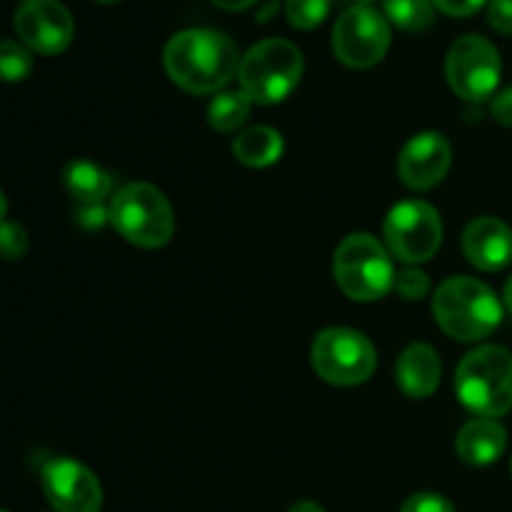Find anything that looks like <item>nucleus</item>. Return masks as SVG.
<instances>
[{
    "mask_svg": "<svg viewBox=\"0 0 512 512\" xmlns=\"http://www.w3.org/2000/svg\"><path fill=\"white\" fill-rule=\"evenodd\" d=\"M240 60L233 40L210 28H190L173 35L163 53L170 80L195 95L225 88L238 75Z\"/></svg>",
    "mask_w": 512,
    "mask_h": 512,
    "instance_id": "f257e3e1",
    "label": "nucleus"
},
{
    "mask_svg": "<svg viewBox=\"0 0 512 512\" xmlns=\"http://www.w3.org/2000/svg\"><path fill=\"white\" fill-rule=\"evenodd\" d=\"M433 315L450 338L475 343L498 330L503 323V305L485 283L468 275H455L435 290Z\"/></svg>",
    "mask_w": 512,
    "mask_h": 512,
    "instance_id": "f03ea898",
    "label": "nucleus"
},
{
    "mask_svg": "<svg viewBox=\"0 0 512 512\" xmlns=\"http://www.w3.org/2000/svg\"><path fill=\"white\" fill-rule=\"evenodd\" d=\"M458 400L478 418H500L512 408V355L500 345H483L455 370Z\"/></svg>",
    "mask_w": 512,
    "mask_h": 512,
    "instance_id": "7ed1b4c3",
    "label": "nucleus"
},
{
    "mask_svg": "<svg viewBox=\"0 0 512 512\" xmlns=\"http://www.w3.org/2000/svg\"><path fill=\"white\" fill-rule=\"evenodd\" d=\"M333 273L338 288L358 303H373L395 288L390 250L370 233H353L338 245Z\"/></svg>",
    "mask_w": 512,
    "mask_h": 512,
    "instance_id": "20e7f679",
    "label": "nucleus"
},
{
    "mask_svg": "<svg viewBox=\"0 0 512 512\" xmlns=\"http://www.w3.org/2000/svg\"><path fill=\"white\" fill-rule=\"evenodd\" d=\"M300 78H303V53L290 40H260L240 60V90H245L253 103H280L298 88Z\"/></svg>",
    "mask_w": 512,
    "mask_h": 512,
    "instance_id": "39448f33",
    "label": "nucleus"
},
{
    "mask_svg": "<svg viewBox=\"0 0 512 512\" xmlns=\"http://www.w3.org/2000/svg\"><path fill=\"white\" fill-rule=\"evenodd\" d=\"M110 223L128 243L140 248H163L175 230L168 198L150 183H130L110 200Z\"/></svg>",
    "mask_w": 512,
    "mask_h": 512,
    "instance_id": "423d86ee",
    "label": "nucleus"
},
{
    "mask_svg": "<svg viewBox=\"0 0 512 512\" xmlns=\"http://www.w3.org/2000/svg\"><path fill=\"white\" fill-rule=\"evenodd\" d=\"M313 368L325 383L353 388L375 373L378 353L363 333L350 328L320 330L313 343Z\"/></svg>",
    "mask_w": 512,
    "mask_h": 512,
    "instance_id": "0eeeda50",
    "label": "nucleus"
},
{
    "mask_svg": "<svg viewBox=\"0 0 512 512\" xmlns=\"http://www.w3.org/2000/svg\"><path fill=\"white\" fill-rule=\"evenodd\" d=\"M383 233L390 255L408 265L430 260L443 243L438 210L425 200H403L395 205L385 218Z\"/></svg>",
    "mask_w": 512,
    "mask_h": 512,
    "instance_id": "6e6552de",
    "label": "nucleus"
},
{
    "mask_svg": "<svg viewBox=\"0 0 512 512\" xmlns=\"http://www.w3.org/2000/svg\"><path fill=\"white\" fill-rule=\"evenodd\" d=\"M445 73H448V83L455 95L470 100V103H483L500 85L503 63L490 40L480 38V35H463L450 45Z\"/></svg>",
    "mask_w": 512,
    "mask_h": 512,
    "instance_id": "1a4fd4ad",
    "label": "nucleus"
},
{
    "mask_svg": "<svg viewBox=\"0 0 512 512\" xmlns=\"http://www.w3.org/2000/svg\"><path fill=\"white\" fill-rule=\"evenodd\" d=\"M390 48V25L370 5H353L333 28L335 58L355 70L378 65Z\"/></svg>",
    "mask_w": 512,
    "mask_h": 512,
    "instance_id": "9d476101",
    "label": "nucleus"
},
{
    "mask_svg": "<svg viewBox=\"0 0 512 512\" xmlns=\"http://www.w3.org/2000/svg\"><path fill=\"white\" fill-rule=\"evenodd\" d=\"M13 25L20 43L40 55L63 53L75 33L73 15L58 0H25Z\"/></svg>",
    "mask_w": 512,
    "mask_h": 512,
    "instance_id": "9b49d317",
    "label": "nucleus"
},
{
    "mask_svg": "<svg viewBox=\"0 0 512 512\" xmlns=\"http://www.w3.org/2000/svg\"><path fill=\"white\" fill-rule=\"evenodd\" d=\"M43 493L58 512H100L103 488L85 465L70 458H53L45 463Z\"/></svg>",
    "mask_w": 512,
    "mask_h": 512,
    "instance_id": "f8f14e48",
    "label": "nucleus"
},
{
    "mask_svg": "<svg viewBox=\"0 0 512 512\" xmlns=\"http://www.w3.org/2000/svg\"><path fill=\"white\" fill-rule=\"evenodd\" d=\"M453 150L445 135L418 133L405 143L398 158V175L410 190H430L448 175Z\"/></svg>",
    "mask_w": 512,
    "mask_h": 512,
    "instance_id": "ddd939ff",
    "label": "nucleus"
},
{
    "mask_svg": "<svg viewBox=\"0 0 512 512\" xmlns=\"http://www.w3.org/2000/svg\"><path fill=\"white\" fill-rule=\"evenodd\" d=\"M465 258L485 273H498L512 263V230L500 218L483 215L463 233Z\"/></svg>",
    "mask_w": 512,
    "mask_h": 512,
    "instance_id": "4468645a",
    "label": "nucleus"
},
{
    "mask_svg": "<svg viewBox=\"0 0 512 512\" xmlns=\"http://www.w3.org/2000/svg\"><path fill=\"white\" fill-rule=\"evenodd\" d=\"M395 378H398V388L408 398H430L438 390L440 378H443L440 355L425 343L410 345L395 365Z\"/></svg>",
    "mask_w": 512,
    "mask_h": 512,
    "instance_id": "2eb2a0df",
    "label": "nucleus"
},
{
    "mask_svg": "<svg viewBox=\"0 0 512 512\" xmlns=\"http://www.w3.org/2000/svg\"><path fill=\"white\" fill-rule=\"evenodd\" d=\"M505 445H508V433L495 418L470 420L460 428L458 440H455L460 460L475 468L493 465L505 453Z\"/></svg>",
    "mask_w": 512,
    "mask_h": 512,
    "instance_id": "dca6fc26",
    "label": "nucleus"
},
{
    "mask_svg": "<svg viewBox=\"0 0 512 512\" xmlns=\"http://www.w3.org/2000/svg\"><path fill=\"white\" fill-rule=\"evenodd\" d=\"M283 148V135L268 125H255V128L243 130L233 143L235 158L250 168H268V165L278 163Z\"/></svg>",
    "mask_w": 512,
    "mask_h": 512,
    "instance_id": "f3484780",
    "label": "nucleus"
},
{
    "mask_svg": "<svg viewBox=\"0 0 512 512\" xmlns=\"http://www.w3.org/2000/svg\"><path fill=\"white\" fill-rule=\"evenodd\" d=\"M63 183L80 205L103 203L110 195V188H113V178L90 160H73L65 168Z\"/></svg>",
    "mask_w": 512,
    "mask_h": 512,
    "instance_id": "a211bd4d",
    "label": "nucleus"
},
{
    "mask_svg": "<svg viewBox=\"0 0 512 512\" xmlns=\"http://www.w3.org/2000/svg\"><path fill=\"white\" fill-rule=\"evenodd\" d=\"M250 108H253V100L245 90L218 93L208 108L210 128L218 130V133H233L250 118Z\"/></svg>",
    "mask_w": 512,
    "mask_h": 512,
    "instance_id": "6ab92c4d",
    "label": "nucleus"
},
{
    "mask_svg": "<svg viewBox=\"0 0 512 512\" xmlns=\"http://www.w3.org/2000/svg\"><path fill=\"white\" fill-rule=\"evenodd\" d=\"M383 8L398 28L410 33L430 28L435 20V0H383Z\"/></svg>",
    "mask_w": 512,
    "mask_h": 512,
    "instance_id": "aec40b11",
    "label": "nucleus"
},
{
    "mask_svg": "<svg viewBox=\"0 0 512 512\" xmlns=\"http://www.w3.org/2000/svg\"><path fill=\"white\" fill-rule=\"evenodd\" d=\"M285 13L298 30H313L328 18L330 0H288Z\"/></svg>",
    "mask_w": 512,
    "mask_h": 512,
    "instance_id": "412c9836",
    "label": "nucleus"
},
{
    "mask_svg": "<svg viewBox=\"0 0 512 512\" xmlns=\"http://www.w3.org/2000/svg\"><path fill=\"white\" fill-rule=\"evenodd\" d=\"M0 70H3V78L8 83H18L25 80L33 70V58H30L28 48H23L15 40H5L0 45Z\"/></svg>",
    "mask_w": 512,
    "mask_h": 512,
    "instance_id": "4be33fe9",
    "label": "nucleus"
},
{
    "mask_svg": "<svg viewBox=\"0 0 512 512\" xmlns=\"http://www.w3.org/2000/svg\"><path fill=\"white\" fill-rule=\"evenodd\" d=\"M395 290L405 300H423L430 290V278L418 268H405L395 275Z\"/></svg>",
    "mask_w": 512,
    "mask_h": 512,
    "instance_id": "5701e85b",
    "label": "nucleus"
},
{
    "mask_svg": "<svg viewBox=\"0 0 512 512\" xmlns=\"http://www.w3.org/2000/svg\"><path fill=\"white\" fill-rule=\"evenodd\" d=\"M0 245H3L5 260H18L23 258L25 250H28V238H25V230L18 223H10L5 220L3 228H0Z\"/></svg>",
    "mask_w": 512,
    "mask_h": 512,
    "instance_id": "b1692460",
    "label": "nucleus"
},
{
    "mask_svg": "<svg viewBox=\"0 0 512 512\" xmlns=\"http://www.w3.org/2000/svg\"><path fill=\"white\" fill-rule=\"evenodd\" d=\"M400 512H455L453 503L438 493H418L405 500Z\"/></svg>",
    "mask_w": 512,
    "mask_h": 512,
    "instance_id": "393cba45",
    "label": "nucleus"
},
{
    "mask_svg": "<svg viewBox=\"0 0 512 512\" xmlns=\"http://www.w3.org/2000/svg\"><path fill=\"white\" fill-rule=\"evenodd\" d=\"M488 23L498 33H512V0H490L488 5Z\"/></svg>",
    "mask_w": 512,
    "mask_h": 512,
    "instance_id": "a878e982",
    "label": "nucleus"
},
{
    "mask_svg": "<svg viewBox=\"0 0 512 512\" xmlns=\"http://www.w3.org/2000/svg\"><path fill=\"white\" fill-rule=\"evenodd\" d=\"M485 3H488V0H435V8L453 15V18H465V15L478 13Z\"/></svg>",
    "mask_w": 512,
    "mask_h": 512,
    "instance_id": "bb28decb",
    "label": "nucleus"
},
{
    "mask_svg": "<svg viewBox=\"0 0 512 512\" xmlns=\"http://www.w3.org/2000/svg\"><path fill=\"white\" fill-rule=\"evenodd\" d=\"M78 218H80V225H85V228H103V225L110 220V210H105L103 203L80 205Z\"/></svg>",
    "mask_w": 512,
    "mask_h": 512,
    "instance_id": "cd10ccee",
    "label": "nucleus"
},
{
    "mask_svg": "<svg viewBox=\"0 0 512 512\" xmlns=\"http://www.w3.org/2000/svg\"><path fill=\"white\" fill-rule=\"evenodd\" d=\"M493 118L498 120V123H503V125H508V128H512V88L503 90L500 95H495Z\"/></svg>",
    "mask_w": 512,
    "mask_h": 512,
    "instance_id": "c85d7f7f",
    "label": "nucleus"
},
{
    "mask_svg": "<svg viewBox=\"0 0 512 512\" xmlns=\"http://www.w3.org/2000/svg\"><path fill=\"white\" fill-rule=\"evenodd\" d=\"M215 5H220V8L225 10H245L250 8L253 3H258V0H213Z\"/></svg>",
    "mask_w": 512,
    "mask_h": 512,
    "instance_id": "c756f323",
    "label": "nucleus"
},
{
    "mask_svg": "<svg viewBox=\"0 0 512 512\" xmlns=\"http://www.w3.org/2000/svg\"><path fill=\"white\" fill-rule=\"evenodd\" d=\"M290 512H325V510L320 508V505H315V503H308V500H305V503H298V505H293V508H290Z\"/></svg>",
    "mask_w": 512,
    "mask_h": 512,
    "instance_id": "7c9ffc66",
    "label": "nucleus"
},
{
    "mask_svg": "<svg viewBox=\"0 0 512 512\" xmlns=\"http://www.w3.org/2000/svg\"><path fill=\"white\" fill-rule=\"evenodd\" d=\"M503 300H505V308L512 313V275L508 278V283H505V290H503Z\"/></svg>",
    "mask_w": 512,
    "mask_h": 512,
    "instance_id": "2f4dec72",
    "label": "nucleus"
},
{
    "mask_svg": "<svg viewBox=\"0 0 512 512\" xmlns=\"http://www.w3.org/2000/svg\"><path fill=\"white\" fill-rule=\"evenodd\" d=\"M373 0H355V5H370Z\"/></svg>",
    "mask_w": 512,
    "mask_h": 512,
    "instance_id": "473e14b6",
    "label": "nucleus"
},
{
    "mask_svg": "<svg viewBox=\"0 0 512 512\" xmlns=\"http://www.w3.org/2000/svg\"><path fill=\"white\" fill-rule=\"evenodd\" d=\"M100 3H118V0H100Z\"/></svg>",
    "mask_w": 512,
    "mask_h": 512,
    "instance_id": "72a5a7b5",
    "label": "nucleus"
}]
</instances>
